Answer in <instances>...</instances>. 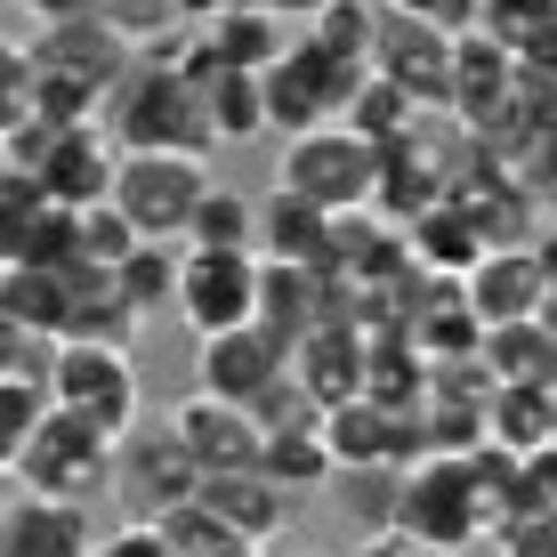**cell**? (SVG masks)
Returning a JSON list of instances; mask_svg holds the SVG:
<instances>
[{
	"mask_svg": "<svg viewBox=\"0 0 557 557\" xmlns=\"http://www.w3.org/2000/svg\"><path fill=\"white\" fill-rule=\"evenodd\" d=\"M533 323H542V339L557 348V292H542V307H533Z\"/></svg>",
	"mask_w": 557,
	"mask_h": 557,
	"instance_id": "45",
	"label": "cell"
},
{
	"mask_svg": "<svg viewBox=\"0 0 557 557\" xmlns=\"http://www.w3.org/2000/svg\"><path fill=\"white\" fill-rule=\"evenodd\" d=\"M202 469L186 460V445L170 429H129L122 445H113V493L129 502V517H170L178 502H195Z\"/></svg>",
	"mask_w": 557,
	"mask_h": 557,
	"instance_id": "11",
	"label": "cell"
},
{
	"mask_svg": "<svg viewBox=\"0 0 557 557\" xmlns=\"http://www.w3.org/2000/svg\"><path fill=\"white\" fill-rule=\"evenodd\" d=\"M186 251H251V195L210 178V195L186 219Z\"/></svg>",
	"mask_w": 557,
	"mask_h": 557,
	"instance_id": "31",
	"label": "cell"
},
{
	"mask_svg": "<svg viewBox=\"0 0 557 557\" xmlns=\"http://www.w3.org/2000/svg\"><path fill=\"white\" fill-rule=\"evenodd\" d=\"M170 307L186 315L195 339H219L235 323H251L259 307V259L251 251H178V292Z\"/></svg>",
	"mask_w": 557,
	"mask_h": 557,
	"instance_id": "8",
	"label": "cell"
},
{
	"mask_svg": "<svg viewBox=\"0 0 557 557\" xmlns=\"http://www.w3.org/2000/svg\"><path fill=\"white\" fill-rule=\"evenodd\" d=\"M405 251L420 275H436V283H460L476 259H485V235H476V219L460 202H429L420 219L405 226Z\"/></svg>",
	"mask_w": 557,
	"mask_h": 557,
	"instance_id": "20",
	"label": "cell"
},
{
	"mask_svg": "<svg viewBox=\"0 0 557 557\" xmlns=\"http://www.w3.org/2000/svg\"><path fill=\"white\" fill-rule=\"evenodd\" d=\"M476 420H485V445L525 460V453L549 445V388H485Z\"/></svg>",
	"mask_w": 557,
	"mask_h": 557,
	"instance_id": "27",
	"label": "cell"
},
{
	"mask_svg": "<svg viewBox=\"0 0 557 557\" xmlns=\"http://www.w3.org/2000/svg\"><path fill=\"white\" fill-rule=\"evenodd\" d=\"M292 380L315 396V412L348 405V396H363V339L339 332V323H315L307 339H292Z\"/></svg>",
	"mask_w": 557,
	"mask_h": 557,
	"instance_id": "19",
	"label": "cell"
},
{
	"mask_svg": "<svg viewBox=\"0 0 557 557\" xmlns=\"http://www.w3.org/2000/svg\"><path fill=\"white\" fill-rule=\"evenodd\" d=\"M89 16H98V25H113L138 57H146V49H162L170 33H186V25H178V0H98Z\"/></svg>",
	"mask_w": 557,
	"mask_h": 557,
	"instance_id": "34",
	"label": "cell"
},
{
	"mask_svg": "<svg viewBox=\"0 0 557 557\" xmlns=\"http://www.w3.org/2000/svg\"><path fill=\"white\" fill-rule=\"evenodd\" d=\"M129 251H138V235H129V219H122L113 202L73 210V267H98V275H113Z\"/></svg>",
	"mask_w": 557,
	"mask_h": 557,
	"instance_id": "33",
	"label": "cell"
},
{
	"mask_svg": "<svg viewBox=\"0 0 557 557\" xmlns=\"http://www.w3.org/2000/svg\"><path fill=\"white\" fill-rule=\"evenodd\" d=\"M356 82H363V65H339V57H323L307 33H292V49L259 73L267 129H275V138H299V129L339 122V113H348V98H356Z\"/></svg>",
	"mask_w": 557,
	"mask_h": 557,
	"instance_id": "7",
	"label": "cell"
},
{
	"mask_svg": "<svg viewBox=\"0 0 557 557\" xmlns=\"http://www.w3.org/2000/svg\"><path fill=\"white\" fill-rule=\"evenodd\" d=\"M170 436L186 445V460H195L202 476H226V469H259V420L243 405H219V396H186V405H170L162 420Z\"/></svg>",
	"mask_w": 557,
	"mask_h": 557,
	"instance_id": "14",
	"label": "cell"
},
{
	"mask_svg": "<svg viewBox=\"0 0 557 557\" xmlns=\"http://www.w3.org/2000/svg\"><path fill=\"white\" fill-rule=\"evenodd\" d=\"M388 533H405V542L436 549V557L469 549L476 533H485V502H476V485H469V460H460V453L412 460V469L396 476V517H388Z\"/></svg>",
	"mask_w": 557,
	"mask_h": 557,
	"instance_id": "4",
	"label": "cell"
},
{
	"mask_svg": "<svg viewBox=\"0 0 557 557\" xmlns=\"http://www.w3.org/2000/svg\"><path fill=\"white\" fill-rule=\"evenodd\" d=\"M372 170H380V146H363L356 129H339V122H323V129L283 138V153H275V195H292L307 210H323V219H339V210L372 202Z\"/></svg>",
	"mask_w": 557,
	"mask_h": 557,
	"instance_id": "3",
	"label": "cell"
},
{
	"mask_svg": "<svg viewBox=\"0 0 557 557\" xmlns=\"http://www.w3.org/2000/svg\"><path fill=\"white\" fill-rule=\"evenodd\" d=\"M202 195H210V162H195V153H122L106 186V202L129 219L138 243H186V219Z\"/></svg>",
	"mask_w": 557,
	"mask_h": 557,
	"instance_id": "6",
	"label": "cell"
},
{
	"mask_svg": "<svg viewBox=\"0 0 557 557\" xmlns=\"http://www.w3.org/2000/svg\"><path fill=\"white\" fill-rule=\"evenodd\" d=\"M25 113H33V57H25V41L0 33V138H9Z\"/></svg>",
	"mask_w": 557,
	"mask_h": 557,
	"instance_id": "37",
	"label": "cell"
},
{
	"mask_svg": "<svg viewBox=\"0 0 557 557\" xmlns=\"http://www.w3.org/2000/svg\"><path fill=\"white\" fill-rule=\"evenodd\" d=\"M525 509L557 525V436H549L542 453H525Z\"/></svg>",
	"mask_w": 557,
	"mask_h": 557,
	"instance_id": "38",
	"label": "cell"
},
{
	"mask_svg": "<svg viewBox=\"0 0 557 557\" xmlns=\"http://www.w3.org/2000/svg\"><path fill=\"white\" fill-rule=\"evenodd\" d=\"M323 210H307L292 195H267L251 202V259H283V267H315L323 259Z\"/></svg>",
	"mask_w": 557,
	"mask_h": 557,
	"instance_id": "24",
	"label": "cell"
},
{
	"mask_svg": "<svg viewBox=\"0 0 557 557\" xmlns=\"http://www.w3.org/2000/svg\"><path fill=\"white\" fill-rule=\"evenodd\" d=\"M476 363H485L493 388H557V348L542 339V323H493L476 339Z\"/></svg>",
	"mask_w": 557,
	"mask_h": 557,
	"instance_id": "23",
	"label": "cell"
},
{
	"mask_svg": "<svg viewBox=\"0 0 557 557\" xmlns=\"http://www.w3.org/2000/svg\"><path fill=\"white\" fill-rule=\"evenodd\" d=\"M0 9H16V0H0Z\"/></svg>",
	"mask_w": 557,
	"mask_h": 557,
	"instance_id": "49",
	"label": "cell"
},
{
	"mask_svg": "<svg viewBox=\"0 0 557 557\" xmlns=\"http://www.w3.org/2000/svg\"><path fill=\"white\" fill-rule=\"evenodd\" d=\"M549 436H557V388H549Z\"/></svg>",
	"mask_w": 557,
	"mask_h": 557,
	"instance_id": "46",
	"label": "cell"
},
{
	"mask_svg": "<svg viewBox=\"0 0 557 557\" xmlns=\"http://www.w3.org/2000/svg\"><path fill=\"white\" fill-rule=\"evenodd\" d=\"M251 323H267L275 339H307L323 323V275H315V267L259 259V307H251Z\"/></svg>",
	"mask_w": 557,
	"mask_h": 557,
	"instance_id": "22",
	"label": "cell"
},
{
	"mask_svg": "<svg viewBox=\"0 0 557 557\" xmlns=\"http://www.w3.org/2000/svg\"><path fill=\"white\" fill-rule=\"evenodd\" d=\"M16 9H25L33 25H57V16H89L98 0H16Z\"/></svg>",
	"mask_w": 557,
	"mask_h": 557,
	"instance_id": "41",
	"label": "cell"
},
{
	"mask_svg": "<svg viewBox=\"0 0 557 557\" xmlns=\"http://www.w3.org/2000/svg\"><path fill=\"white\" fill-rule=\"evenodd\" d=\"M89 557H170V542L146 525V517H129V525H113V533H106V542L89 549Z\"/></svg>",
	"mask_w": 557,
	"mask_h": 557,
	"instance_id": "40",
	"label": "cell"
},
{
	"mask_svg": "<svg viewBox=\"0 0 557 557\" xmlns=\"http://www.w3.org/2000/svg\"><path fill=\"white\" fill-rule=\"evenodd\" d=\"M542 292L549 283H542V267H533L525 243H517V251H485L469 275H460V299H469V315L485 323V332L493 323H525L533 307H542Z\"/></svg>",
	"mask_w": 557,
	"mask_h": 557,
	"instance_id": "18",
	"label": "cell"
},
{
	"mask_svg": "<svg viewBox=\"0 0 557 557\" xmlns=\"http://www.w3.org/2000/svg\"><path fill=\"white\" fill-rule=\"evenodd\" d=\"M283 372H292V339H275L267 323H235V332H219V339L195 348V388L219 396V405H243V412H251Z\"/></svg>",
	"mask_w": 557,
	"mask_h": 557,
	"instance_id": "10",
	"label": "cell"
},
{
	"mask_svg": "<svg viewBox=\"0 0 557 557\" xmlns=\"http://www.w3.org/2000/svg\"><path fill=\"white\" fill-rule=\"evenodd\" d=\"M98 533H89V509L73 502H41V493H16L0 502V557H89Z\"/></svg>",
	"mask_w": 557,
	"mask_h": 557,
	"instance_id": "17",
	"label": "cell"
},
{
	"mask_svg": "<svg viewBox=\"0 0 557 557\" xmlns=\"http://www.w3.org/2000/svg\"><path fill=\"white\" fill-rule=\"evenodd\" d=\"M65 307H73L65 267H0V315H16L25 332L65 339Z\"/></svg>",
	"mask_w": 557,
	"mask_h": 557,
	"instance_id": "25",
	"label": "cell"
},
{
	"mask_svg": "<svg viewBox=\"0 0 557 557\" xmlns=\"http://www.w3.org/2000/svg\"><path fill=\"white\" fill-rule=\"evenodd\" d=\"M517 106V65L502 41H485V33H453V98H445V122L460 138H493V129L509 122Z\"/></svg>",
	"mask_w": 557,
	"mask_h": 557,
	"instance_id": "13",
	"label": "cell"
},
{
	"mask_svg": "<svg viewBox=\"0 0 557 557\" xmlns=\"http://www.w3.org/2000/svg\"><path fill=\"white\" fill-rule=\"evenodd\" d=\"M113 162H122V146L106 138V122H82V129L57 138V153L41 162V178H33V186H41L49 210H89V202H106Z\"/></svg>",
	"mask_w": 557,
	"mask_h": 557,
	"instance_id": "16",
	"label": "cell"
},
{
	"mask_svg": "<svg viewBox=\"0 0 557 557\" xmlns=\"http://www.w3.org/2000/svg\"><path fill=\"white\" fill-rule=\"evenodd\" d=\"M429 122V113H420L405 89H388V82H372V73H363L356 82V98H348V113H339V129H356L363 146H405L412 129Z\"/></svg>",
	"mask_w": 557,
	"mask_h": 557,
	"instance_id": "29",
	"label": "cell"
},
{
	"mask_svg": "<svg viewBox=\"0 0 557 557\" xmlns=\"http://www.w3.org/2000/svg\"><path fill=\"white\" fill-rule=\"evenodd\" d=\"M219 9H243V0H178V25H210Z\"/></svg>",
	"mask_w": 557,
	"mask_h": 557,
	"instance_id": "43",
	"label": "cell"
},
{
	"mask_svg": "<svg viewBox=\"0 0 557 557\" xmlns=\"http://www.w3.org/2000/svg\"><path fill=\"white\" fill-rule=\"evenodd\" d=\"M49 412H73L106 436L138 429V356L129 348H89V339H57L49 348V380H41Z\"/></svg>",
	"mask_w": 557,
	"mask_h": 557,
	"instance_id": "5",
	"label": "cell"
},
{
	"mask_svg": "<svg viewBox=\"0 0 557 557\" xmlns=\"http://www.w3.org/2000/svg\"><path fill=\"white\" fill-rule=\"evenodd\" d=\"M460 9H469V16H476V0H460Z\"/></svg>",
	"mask_w": 557,
	"mask_h": 557,
	"instance_id": "47",
	"label": "cell"
},
{
	"mask_svg": "<svg viewBox=\"0 0 557 557\" xmlns=\"http://www.w3.org/2000/svg\"><path fill=\"white\" fill-rule=\"evenodd\" d=\"M202 122H210V146H251L267 138V106H259V73H210L202 82Z\"/></svg>",
	"mask_w": 557,
	"mask_h": 557,
	"instance_id": "28",
	"label": "cell"
},
{
	"mask_svg": "<svg viewBox=\"0 0 557 557\" xmlns=\"http://www.w3.org/2000/svg\"><path fill=\"white\" fill-rule=\"evenodd\" d=\"M113 292L129 299V315H162L170 292H178V243H138L122 267H113Z\"/></svg>",
	"mask_w": 557,
	"mask_h": 557,
	"instance_id": "30",
	"label": "cell"
},
{
	"mask_svg": "<svg viewBox=\"0 0 557 557\" xmlns=\"http://www.w3.org/2000/svg\"><path fill=\"white\" fill-rule=\"evenodd\" d=\"M202 41H210V57H219L226 73H267L283 49H292V25L283 16H267L259 0H243V9H219L210 25H195Z\"/></svg>",
	"mask_w": 557,
	"mask_h": 557,
	"instance_id": "21",
	"label": "cell"
},
{
	"mask_svg": "<svg viewBox=\"0 0 557 557\" xmlns=\"http://www.w3.org/2000/svg\"><path fill=\"white\" fill-rule=\"evenodd\" d=\"M25 57H33V73H65V82H82L89 98H113L122 73L138 65V49H129L113 25H98V16H57V25H41L25 41Z\"/></svg>",
	"mask_w": 557,
	"mask_h": 557,
	"instance_id": "12",
	"label": "cell"
},
{
	"mask_svg": "<svg viewBox=\"0 0 557 557\" xmlns=\"http://www.w3.org/2000/svg\"><path fill=\"white\" fill-rule=\"evenodd\" d=\"M113 445H122V436L89 429V420H73V412H41L9 476H16V493H41V502L89 509L98 493H113Z\"/></svg>",
	"mask_w": 557,
	"mask_h": 557,
	"instance_id": "2",
	"label": "cell"
},
{
	"mask_svg": "<svg viewBox=\"0 0 557 557\" xmlns=\"http://www.w3.org/2000/svg\"><path fill=\"white\" fill-rule=\"evenodd\" d=\"M49 348H57V339L25 332L16 315H0V380H25V388H41V380H49Z\"/></svg>",
	"mask_w": 557,
	"mask_h": 557,
	"instance_id": "36",
	"label": "cell"
},
{
	"mask_svg": "<svg viewBox=\"0 0 557 557\" xmlns=\"http://www.w3.org/2000/svg\"><path fill=\"white\" fill-rule=\"evenodd\" d=\"M380 16H420V25H445V33H469L476 16L460 9V0H372Z\"/></svg>",
	"mask_w": 557,
	"mask_h": 557,
	"instance_id": "39",
	"label": "cell"
},
{
	"mask_svg": "<svg viewBox=\"0 0 557 557\" xmlns=\"http://www.w3.org/2000/svg\"><path fill=\"white\" fill-rule=\"evenodd\" d=\"M49 412V396L41 388H25V380H0V476L16 469V453H25V436H33V420Z\"/></svg>",
	"mask_w": 557,
	"mask_h": 557,
	"instance_id": "35",
	"label": "cell"
},
{
	"mask_svg": "<svg viewBox=\"0 0 557 557\" xmlns=\"http://www.w3.org/2000/svg\"><path fill=\"white\" fill-rule=\"evenodd\" d=\"M259 9H267V16H283V25H307V16H315L323 0H259Z\"/></svg>",
	"mask_w": 557,
	"mask_h": 557,
	"instance_id": "44",
	"label": "cell"
},
{
	"mask_svg": "<svg viewBox=\"0 0 557 557\" xmlns=\"http://www.w3.org/2000/svg\"><path fill=\"white\" fill-rule=\"evenodd\" d=\"M525 251H533V267H542V283H549V292H557V226H542V235H533V243H525Z\"/></svg>",
	"mask_w": 557,
	"mask_h": 557,
	"instance_id": "42",
	"label": "cell"
},
{
	"mask_svg": "<svg viewBox=\"0 0 557 557\" xmlns=\"http://www.w3.org/2000/svg\"><path fill=\"white\" fill-rule=\"evenodd\" d=\"M372 33H380L372 0H323V9L307 16V41L323 57H339V65H363V57H372Z\"/></svg>",
	"mask_w": 557,
	"mask_h": 557,
	"instance_id": "32",
	"label": "cell"
},
{
	"mask_svg": "<svg viewBox=\"0 0 557 557\" xmlns=\"http://www.w3.org/2000/svg\"><path fill=\"white\" fill-rule=\"evenodd\" d=\"M299 557H323V549H299Z\"/></svg>",
	"mask_w": 557,
	"mask_h": 557,
	"instance_id": "48",
	"label": "cell"
},
{
	"mask_svg": "<svg viewBox=\"0 0 557 557\" xmlns=\"http://www.w3.org/2000/svg\"><path fill=\"white\" fill-rule=\"evenodd\" d=\"M106 138L122 153H195L210 162V122H202V89H186L162 57H138L122 73V89L106 98Z\"/></svg>",
	"mask_w": 557,
	"mask_h": 557,
	"instance_id": "1",
	"label": "cell"
},
{
	"mask_svg": "<svg viewBox=\"0 0 557 557\" xmlns=\"http://www.w3.org/2000/svg\"><path fill=\"white\" fill-rule=\"evenodd\" d=\"M363 73L388 82V89H405L420 113H445V98H453V33L420 25V16H380Z\"/></svg>",
	"mask_w": 557,
	"mask_h": 557,
	"instance_id": "9",
	"label": "cell"
},
{
	"mask_svg": "<svg viewBox=\"0 0 557 557\" xmlns=\"http://www.w3.org/2000/svg\"><path fill=\"white\" fill-rule=\"evenodd\" d=\"M323 420V412H315ZM315 420H292V429H259V476H275L283 493H315V485H332V453H323V436H315Z\"/></svg>",
	"mask_w": 557,
	"mask_h": 557,
	"instance_id": "26",
	"label": "cell"
},
{
	"mask_svg": "<svg viewBox=\"0 0 557 557\" xmlns=\"http://www.w3.org/2000/svg\"><path fill=\"white\" fill-rule=\"evenodd\" d=\"M195 502H202L210 517H219V525L235 533V542H251V549H267L283 525H292V509H299L292 493H283L275 476H259V469H226V476H202V485H195Z\"/></svg>",
	"mask_w": 557,
	"mask_h": 557,
	"instance_id": "15",
	"label": "cell"
}]
</instances>
